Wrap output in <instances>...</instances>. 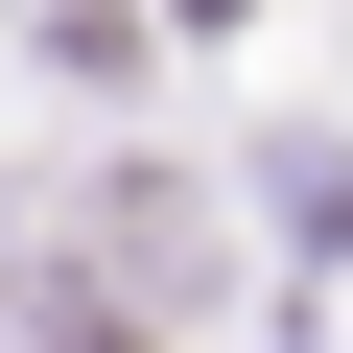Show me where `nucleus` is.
Here are the masks:
<instances>
[{
  "label": "nucleus",
  "mask_w": 353,
  "mask_h": 353,
  "mask_svg": "<svg viewBox=\"0 0 353 353\" xmlns=\"http://www.w3.org/2000/svg\"><path fill=\"white\" fill-rule=\"evenodd\" d=\"M94 353H141V330H94Z\"/></svg>",
  "instance_id": "f257e3e1"
}]
</instances>
